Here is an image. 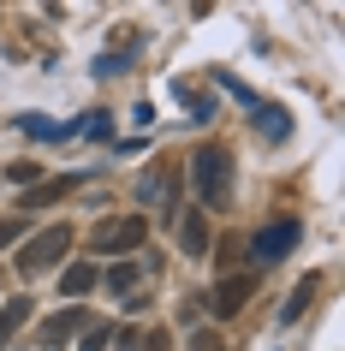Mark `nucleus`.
Here are the masks:
<instances>
[{"instance_id":"obj_17","label":"nucleus","mask_w":345,"mask_h":351,"mask_svg":"<svg viewBox=\"0 0 345 351\" xmlns=\"http://www.w3.org/2000/svg\"><path fill=\"white\" fill-rule=\"evenodd\" d=\"M108 339H113V328H90V333H84V351H102Z\"/></svg>"},{"instance_id":"obj_2","label":"nucleus","mask_w":345,"mask_h":351,"mask_svg":"<svg viewBox=\"0 0 345 351\" xmlns=\"http://www.w3.org/2000/svg\"><path fill=\"white\" fill-rule=\"evenodd\" d=\"M66 250H72V226H48V232L19 244V274H48Z\"/></svg>"},{"instance_id":"obj_8","label":"nucleus","mask_w":345,"mask_h":351,"mask_svg":"<svg viewBox=\"0 0 345 351\" xmlns=\"http://www.w3.org/2000/svg\"><path fill=\"white\" fill-rule=\"evenodd\" d=\"M95 280H102V274H95L90 262H78V268H66V274H60V298H84Z\"/></svg>"},{"instance_id":"obj_5","label":"nucleus","mask_w":345,"mask_h":351,"mask_svg":"<svg viewBox=\"0 0 345 351\" xmlns=\"http://www.w3.org/2000/svg\"><path fill=\"white\" fill-rule=\"evenodd\" d=\"M250 292H256V280L250 274H233V280H220V286H215L209 310H215V315H238L244 304H250Z\"/></svg>"},{"instance_id":"obj_6","label":"nucleus","mask_w":345,"mask_h":351,"mask_svg":"<svg viewBox=\"0 0 345 351\" xmlns=\"http://www.w3.org/2000/svg\"><path fill=\"white\" fill-rule=\"evenodd\" d=\"M78 179H42V185H30L19 197V215H36V208H48V203H60V197H66V191H72Z\"/></svg>"},{"instance_id":"obj_12","label":"nucleus","mask_w":345,"mask_h":351,"mask_svg":"<svg viewBox=\"0 0 345 351\" xmlns=\"http://www.w3.org/2000/svg\"><path fill=\"white\" fill-rule=\"evenodd\" d=\"M137 286V262H113L108 268V292H131Z\"/></svg>"},{"instance_id":"obj_18","label":"nucleus","mask_w":345,"mask_h":351,"mask_svg":"<svg viewBox=\"0 0 345 351\" xmlns=\"http://www.w3.org/2000/svg\"><path fill=\"white\" fill-rule=\"evenodd\" d=\"M143 351H167V333H149V339H143Z\"/></svg>"},{"instance_id":"obj_4","label":"nucleus","mask_w":345,"mask_h":351,"mask_svg":"<svg viewBox=\"0 0 345 351\" xmlns=\"http://www.w3.org/2000/svg\"><path fill=\"white\" fill-rule=\"evenodd\" d=\"M143 239H149V221H143V215H126V221H108L102 232H95V244H102V250H137Z\"/></svg>"},{"instance_id":"obj_9","label":"nucleus","mask_w":345,"mask_h":351,"mask_svg":"<svg viewBox=\"0 0 345 351\" xmlns=\"http://www.w3.org/2000/svg\"><path fill=\"white\" fill-rule=\"evenodd\" d=\"M24 315H30V298H12V304H0V346H6V339H12V333L24 328Z\"/></svg>"},{"instance_id":"obj_11","label":"nucleus","mask_w":345,"mask_h":351,"mask_svg":"<svg viewBox=\"0 0 345 351\" xmlns=\"http://www.w3.org/2000/svg\"><path fill=\"white\" fill-rule=\"evenodd\" d=\"M256 113H262V131H268V143H280V137H286V108H274V101H256Z\"/></svg>"},{"instance_id":"obj_16","label":"nucleus","mask_w":345,"mask_h":351,"mask_svg":"<svg viewBox=\"0 0 345 351\" xmlns=\"http://www.w3.org/2000/svg\"><path fill=\"white\" fill-rule=\"evenodd\" d=\"M6 179H12V185H36V167L19 161V167H6Z\"/></svg>"},{"instance_id":"obj_7","label":"nucleus","mask_w":345,"mask_h":351,"mask_svg":"<svg viewBox=\"0 0 345 351\" xmlns=\"http://www.w3.org/2000/svg\"><path fill=\"white\" fill-rule=\"evenodd\" d=\"M19 131H30V137H42V143H60V137H78L84 125H60V119H48V113H19Z\"/></svg>"},{"instance_id":"obj_13","label":"nucleus","mask_w":345,"mask_h":351,"mask_svg":"<svg viewBox=\"0 0 345 351\" xmlns=\"http://www.w3.org/2000/svg\"><path fill=\"white\" fill-rule=\"evenodd\" d=\"M209 232H202V215H185V250H202Z\"/></svg>"},{"instance_id":"obj_14","label":"nucleus","mask_w":345,"mask_h":351,"mask_svg":"<svg viewBox=\"0 0 345 351\" xmlns=\"http://www.w3.org/2000/svg\"><path fill=\"white\" fill-rule=\"evenodd\" d=\"M309 310V286H298V292H292V304H286V310H280V315H286V322H298V315H304Z\"/></svg>"},{"instance_id":"obj_10","label":"nucleus","mask_w":345,"mask_h":351,"mask_svg":"<svg viewBox=\"0 0 345 351\" xmlns=\"http://www.w3.org/2000/svg\"><path fill=\"white\" fill-rule=\"evenodd\" d=\"M78 328H84V310H66V315H54V322L42 328V339H48V346H60V339H72Z\"/></svg>"},{"instance_id":"obj_15","label":"nucleus","mask_w":345,"mask_h":351,"mask_svg":"<svg viewBox=\"0 0 345 351\" xmlns=\"http://www.w3.org/2000/svg\"><path fill=\"white\" fill-rule=\"evenodd\" d=\"M12 239H24V215H12V221H0V250H6Z\"/></svg>"},{"instance_id":"obj_3","label":"nucleus","mask_w":345,"mask_h":351,"mask_svg":"<svg viewBox=\"0 0 345 351\" xmlns=\"http://www.w3.org/2000/svg\"><path fill=\"white\" fill-rule=\"evenodd\" d=\"M304 239V221H292V215H280V221H268L262 232H256V262H280V256H292V244Z\"/></svg>"},{"instance_id":"obj_1","label":"nucleus","mask_w":345,"mask_h":351,"mask_svg":"<svg viewBox=\"0 0 345 351\" xmlns=\"http://www.w3.org/2000/svg\"><path fill=\"white\" fill-rule=\"evenodd\" d=\"M226 167H233V161H226V149H220V143H209V149L191 155V185H197L202 203H226V185H233Z\"/></svg>"}]
</instances>
